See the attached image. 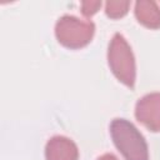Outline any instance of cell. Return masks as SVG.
Instances as JSON below:
<instances>
[{"label":"cell","mask_w":160,"mask_h":160,"mask_svg":"<svg viewBox=\"0 0 160 160\" xmlns=\"http://www.w3.org/2000/svg\"><path fill=\"white\" fill-rule=\"evenodd\" d=\"M110 135L125 160H149V149L142 134L126 119L110 122Z\"/></svg>","instance_id":"1"},{"label":"cell","mask_w":160,"mask_h":160,"mask_svg":"<svg viewBox=\"0 0 160 160\" xmlns=\"http://www.w3.org/2000/svg\"><path fill=\"white\" fill-rule=\"evenodd\" d=\"M108 64L115 78L128 88L132 89L136 80V65L131 46L125 38L116 32L108 48Z\"/></svg>","instance_id":"2"},{"label":"cell","mask_w":160,"mask_h":160,"mask_svg":"<svg viewBox=\"0 0 160 160\" xmlns=\"http://www.w3.org/2000/svg\"><path fill=\"white\" fill-rule=\"evenodd\" d=\"M95 34V24L90 20L79 19L74 15H62L55 24L58 41L69 49L86 46Z\"/></svg>","instance_id":"3"},{"label":"cell","mask_w":160,"mask_h":160,"mask_svg":"<svg viewBox=\"0 0 160 160\" xmlns=\"http://www.w3.org/2000/svg\"><path fill=\"white\" fill-rule=\"evenodd\" d=\"M135 118L149 130L160 131V92H150L138 100Z\"/></svg>","instance_id":"4"},{"label":"cell","mask_w":160,"mask_h":160,"mask_svg":"<svg viewBox=\"0 0 160 160\" xmlns=\"http://www.w3.org/2000/svg\"><path fill=\"white\" fill-rule=\"evenodd\" d=\"M45 158L46 160H78L79 149L71 139L56 135L46 142Z\"/></svg>","instance_id":"5"},{"label":"cell","mask_w":160,"mask_h":160,"mask_svg":"<svg viewBox=\"0 0 160 160\" xmlns=\"http://www.w3.org/2000/svg\"><path fill=\"white\" fill-rule=\"evenodd\" d=\"M136 20L149 29L160 28V8L154 0H139L135 2Z\"/></svg>","instance_id":"6"},{"label":"cell","mask_w":160,"mask_h":160,"mask_svg":"<svg viewBox=\"0 0 160 160\" xmlns=\"http://www.w3.org/2000/svg\"><path fill=\"white\" fill-rule=\"evenodd\" d=\"M130 1L128 0H109L105 2V12L111 19H119L129 11Z\"/></svg>","instance_id":"7"},{"label":"cell","mask_w":160,"mask_h":160,"mask_svg":"<svg viewBox=\"0 0 160 160\" xmlns=\"http://www.w3.org/2000/svg\"><path fill=\"white\" fill-rule=\"evenodd\" d=\"M101 8V1H82L81 2V12L84 16H92L94 14H96L99 11V9Z\"/></svg>","instance_id":"8"},{"label":"cell","mask_w":160,"mask_h":160,"mask_svg":"<svg viewBox=\"0 0 160 160\" xmlns=\"http://www.w3.org/2000/svg\"><path fill=\"white\" fill-rule=\"evenodd\" d=\"M98 160H119L114 154H110V152H108V154H104V155H101L100 158H98Z\"/></svg>","instance_id":"9"}]
</instances>
